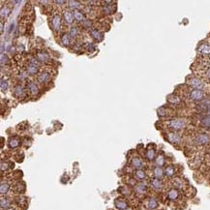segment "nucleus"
<instances>
[{"label":"nucleus","mask_w":210,"mask_h":210,"mask_svg":"<svg viewBox=\"0 0 210 210\" xmlns=\"http://www.w3.org/2000/svg\"><path fill=\"white\" fill-rule=\"evenodd\" d=\"M73 15H74V17L76 20H78V22H82L83 19H84V17H83L82 13H80L78 10H75L74 13H73Z\"/></svg>","instance_id":"nucleus-20"},{"label":"nucleus","mask_w":210,"mask_h":210,"mask_svg":"<svg viewBox=\"0 0 210 210\" xmlns=\"http://www.w3.org/2000/svg\"><path fill=\"white\" fill-rule=\"evenodd\" d=\"M69 6L71 7L72 9H79L80 8V3L78 2V1H69Z\"/></svg>","instance_id":"nucleus-28"},{"label":"nucleus","mask_w":210,"mask_h":210,"mask_svg":"<svg viewBox=\"0 0 210 210\" xmlns=\"http://www.w3.org/2000/svg\"><path fill=\"white\" fill-rule=\"evenodd\" d=\"M136 191L138 192V193H144L146 191V186L144 184H139L136 187Z\"/></svg>","instance_id":"nucleus-29"},{"label":"nucleus","mask_w":210,"mask_h":210,"mask_svg":"<svg viewBox=\"0 0 210 210\" xmlns=\"http://www.w3.org/2000/svg\"><path fill=\"white\" fill-rule=\"evenodd\" d=\"M146 157H147L148 160H153L155 158V151L153 149H150L146 152Z\"/></svg>","instance_id":"nucleus-31"},{"label":"nucleus","mask_w":210,"mask_h":210,"mask_svg":"<svg viewBox=\"0 0 210 210\" xmlns=\"http://www.w3.org/2000/svg\"><path fill=\"white\" fill-rule=\"evenodd\" d=\"M136 177L138 178V179H139V180L144 179V178L146 177L145 172L143 170H138L136 171Z\"/></svg>","instance_id":"nucleus-25"},{"label":"nucleus","mask_w":210,"mask_h":210,"mask_svg":"<svg viewBox=\"0 0 210 210\" xmlns=\"http://www.w3.org/2000/svg\"><path fill=\"white\" fill-rule=\"evenodd\" d=\"M10 13H11V10H10L8 7H3V8L1 9V16L2 17H8L10 15Z\"/></svg>","instance_id":"nucleus-30"},{"label":"nucleus","mask_w":210,"mask_h":210,"mask_svg":"<svg viewBox=\"0 0 210 210\" xmlns=\"http://www.w3.org/2000/svg\"><path fill=\"white\" fill-rule=\"evenodd\" d=\"M37 58L42 62H48V60H50V56H48V54L45 51H39L38 52Z\"/></svg>","instance_id":"nucleus-10"},{"label":"nucleus","mask_w":210,"mask_h":210,"mask_svg":"<svg viewBox=\"0 0 210 210\" xmlns=\"http://www.w3.org/2000/svg\"><path fill=\"white\" fill-rule=\"evenodd\" d=\"M19 145V139H17V138H13L10 139V141H9V146L11 148H17V146Z\"/></svg>","instance_id":"nucleus-18"},{"label":"nucleus","mask_w":210,"mask_h":210,"mask_svg":"<svg viewBox=\"0 0 210 210\" xmlns=\"http://www.w3.org/2000/svg\"><path fill=\"white\" fill-rule=\"evenodd\" d=\"M14 92H15V94L17 97L24 96V90H23V88L20 85H17L15 87V91H14Z\"/></svg>","instance_id":"nucleus-23"},{"label":"nucleus","mask_w":210,"mask_h":210,"mask_svg":"<svg viewBox=\"0 0 210 210\" xmlns=\"http://www.w3.org/2000/svg\"><path fill=\"white\" fill-rule=\"evenodd\" d=\"M167 197H169L170 199H172V201L178 198V192H177V190H175V189H172V190H170L169 193H167Z\"/></svg>","instance_id":"nucleus-21"},{"label":"nucleus","mask_w":210,"mask_h":210,"mask_svg":"<svg viewBox=\"0 0 210 210\" xmlns=\"http://www.w3.org/2000/svg\"><path fill=\"white\" fill-rule=\"evenodd\" d=\"M154 175L157 178V179H159V178H162L163 175H164V171L163 170L161 169V167H155L154 169Z\"/></svg>","instance_id":"nucleus-24"},{"label":"nucleus","mask_w":210,"mask_h":210,"mask_svg":"<svg viewBox=\"0 0 210 210\" xmlns=\"http://www.w3.org/2000/svg\"><path fill=\"white\" fill-rule=\"evenodd\" d=\"M204 94L201 90L195 89L190 93V98L192 100H201V99L204 98Z\"/></svg>","instance_id":"nucleus-5"},{"label":"nucleus","mask_w":210,"mask_h":210,"mask_svg":"<svg viewBox=\"0 0 210 210\" xmlns=\"http://www.w3.org/2000/svg\"><path fill=\"white\" fill-rule=\"evenodd\" d=\"M88 50L91 51H95V48H94L93 44H88Z\"/></svg>","instance_id":"nucleus-39"},{"label":"nucleus","mask_w":210,"mask_h":210,"mask_svg":"<svg viewBox=\"0 0 210 210\" xmlns=\"http://www.w3.org/2000/svg\"><path fill=\"white\" fill-rule=\"evenodd\" d=\"M63 17H64V20L67 24L73 23V17H74V15H73V14L70 11L65 10V11L63 12Z\"/></svg>","instance_id":"nucleus-8"},{"label":"nucleus","mask_w":210,"mask_h":210,"mask_svg":"<svg viewBox=\"0 0 210 210\" xmlns=\"http://www.w3.org/2000/svg\"><path fill=\"white\" fill-rule=\"evenodd\" d=\"M132 165L134 166L136 169H141V167H143V163H142V161L139 159V158H133L132 159Z\"/></svg>","instance_id":"nucleus-13"},{"label":"nucleus","mask_w":210,"mask_h":210,"mask_svg":"<svg viewBox=\"0 0 210 210\" xmlns=\"http://www.w3.org/2000/svg\"><path fill=\"white\" fill-rule=\"evenodd\" d=\"M173 184H174V186H175L176 188H178V189L182 187V182H181L180 179H178V178H176V179H174Z\"/></svg>","instance_id":"nucleus-35"},{"label":"nucleus","mask_w":210,"mask_h":210,"mask_svg":"<svg viewBox=\"0 0 210 210\" xmlns=\"http://www.w3.org/2000/svg\"><path fill=\"white\" fill-rule=\"evenodd\" d=\"M205 75H206V76H207L208 79H210V68H208L207 70H206Z\"/></svg>","instance_id":"nucleus-42"},{"label":"nucleus","mask_w":210,"mask_h":210,"mask_svg":"<svg viewBox=\"0 0 210 210\" xmlns=\"http://www.w3.org/2000/svg\"><path fill=\"white\" fill-rule=\"evenodd\" d=\"M14 26H15V24H14V23H12L11 24V25H10V27H9V32H12V30L14 29Z\"/></svg>","instance_id":"nucleus-43"},{"label":"nucleus","mask_w":210,"mask_h":210,"mask_svg":"<svg viewBox=\"0 0 210 210\" xmlns=\"http://www.w3.org/2000/svg\"><path fill=\"white\" fill-rule=\"evenodd\" d=\"M127 204L123 201H115V207L118 208V209H121V210H125L127 209Z\"/></svg>","instance_id":"nucleus-16"},{"label":"nucleus","mask_w":210,"mask_h":210,"mask_svg":"<svg viewBox=\"0 0 210 210\" xmlns=\"http://www.w3.org/2000/svg\"><path fill=\"white\" fill-rule=\"evenodd\" d=\"M27 87H28L31 94H33V95H36V94L39 93V88H38V86L36 85V83H34L33 82H30L28 84H27Z\"/></svg>","instance_id":"nucleus-11"},{"label":"nucleus","mask_w":210,"mask_h":210,"mask_svg":"<svg viewBox=\"0 0 210 210\" xmlns=\"http://www.w3.org/2000/svg\"><path fill=\"white\" fill-rule=\"evenodd\" d=\"M0 204H1V209L4 210V209H8L10 208V201L8 198H2L1 201H0Z\"/></svg>","instance_id":"nucleus-15"},{"label":"nucleus","mask_w":210,"mask_h":210,"mask_svg":"<svg viewBox=\"0 0 210 210\" xmlns=\"http://www.w3.org/2000/svg\"><path fill=\"white\" fill-rule=\"evenodd\" d=\"M38 66H35V65H32V64H29L28 66H27V68H26V70H27V73H28V74H30V75H35L37 73V71H38Z\"/></svg>","instance_id":"nucleus-19"},{"label":"nucleus","mask_w":210,"mask_h":210,"mask_svg":"<svg viewBox=\"0 0 210 210\" xmlns=\"http://www.w3.org/2000/svg\"><path fill=\"white\" fill-rule=\"evenodd\" d=\"M198 51L201 54H206L209 55L210 54V45L208 44H201L198 48Z\"/></svg>","instance_id":"nucleus-7"},{"label":"nucleus","mask_w":210,"mask_h":210,"mask_svg":"<svg viewBox=\"0 0 210 210\" xmlns=\"http://www.w3.org/2000/svg\"><path fill=\"white\" fill-rule=\"evenodd\" d=\"M79 34V30L76 27H71L70 28V36L71 37H76Z\"/></svg>","instance_id":"nucleus-33"},{"label":"nucleus","mask_w":210,"mask_h":210,"mask_svg":"<svg viewBox=\"0 0 210 210\" xmlns=\"http://www.w3.org/2000/svg\"><path fill=\"white\" fill-rule=\"evenodd\" d=\"M50 79H51V74L48 72L44 71L38 76V80H39L41 83H45V82H50Z\"/></svg>","instance_id":"nucleus-6"},{"label":"nucleus","mask_w":210,"mask_h":210,"mask_svg":"<svg viewBox=\"0 0 210 210\" xmlns=\"http://www.w3.org/2000/svg\"><path fill=\"white\" fill-rule=\"evenodd\" d=\"M30 64L35 65V66H39V61H38L37 59L32 58V59H31V60H30Z\"/></svg>","instance_id":"nucleus-37"},{"label":"nucleus","mask_w":210,"mask_h":210,"mask_svg":"<svg viewBox=\"0 0 210 210\" xmlns=\"http://www.w3.org/2000/svg\"><path fill=\"white\" fill-rule=\"evenodd\" d=\"M151 185H152V187L154 189H157V190H159V189H161L163 186L162 182H161L159 179H157V178H155V179H153L151 181Z\"/></svg>","instance_id":"nucleus-22"},{"label":"nucleus","mask_w":210,"mask_h":210,"mask_svg":"<svg viewBox=\"0 0 210 210\" xmlns=\"http://www.w3.org/2000/svg\"><path fill=\"white\" fill-rule=\"evenodd\" d=\"M8 62V56L4 54H1V65H4Z\"/></svg>","instance_id":"nucleus-36"},{"label":"nucleus","mask_w":210,"mask_h":210,"mask_svg":"<svg viewBox=\"0 0 210 210\" xmlns=\"http://www.w3.org/2000/svg\"><path fill=\"white\" fill-rule=\"evenodd\" d=\"M61 42H62V44L65 45V47H68V45H70V43H71L70 34H67V33L63 34L62 36H61Z\"/></svg>","instance_id":"nucleus-14"},{"label":"nucleus","mask_w":210,"mask_h":210,"mask_svg":"<svg viewBox=\"0 0 210 210\" xmlns=\"http://www.w3.org/2000/svg\"><path fill=\"white\" fill-rule=\"evenodd\" d=\"M188 84L191 85L192 87H194V88L198 89V90H201L202 88L204 87V83L201 82L199 79H197V78H191L187 80Z\"/></svg>","instance_id":"nucleus-1"},{"label":"nucleus","mask_w":210,"mask_h":210,"mask_svg":"<svg viewBox=\"0 0 210 210\" xmlns=\"http://www.w3.org/2000/svg\"><path fill=\"white\" fill-rule=\"evenodd\" d=\"M9 188H10V185L7 183V182H2L1 186H0V192H1V194L4 195V194L8 193Z\"/></svg>","instance_id":"nucleus-17"},{"label":"nucleus","mask_w":210,"mask_h":210,"mask_svg":"<svg viewBox=\"0 0 210 210\" xmlns=\"http://www.w3.org/2000/svg\"><path fill=\"white\" fill-rule=\"evenodd\" d=\"M105 12H106L107 14H111V9L110 8V7H107V8H105Z\"/></svg>","instance_id":"nucleus-40"},{"label":"nucleus","mask_w":210,"mask_h":210,"mask_svg":"<svg viewBox=\"0 0 210 210\" xmlns=\"http://www.w3.org/2000/svg\"><path fill=\"white\" fill-rule=\"evenodd\" d=\"M156 164L159 167H162L164 164H165V158H164L163 155H159L156 159Z\"/></svg>","instance_id":"nucleus-27"},{"label":"nucleus","mask_w":210,"mask_h":210,"mask_svg":"<svg viewBox=\"0 0 210 210\" xmlns=\"http://www.w3.org/2000/svg\"><path fill=\"white\" fill-rule=\"evenodd\" d=\"M195 141L197 142V144L204 145V144H206V143L209 141V136L206 134H199L196 136Z\"/></svg>","instance_id":"nucleus-4"},{"label":"nucleus","mask_w":210,"mask_h":210,"mask_svg":"<svg viewBox=\"0 0 210 210\" xmlns=\"http://www.w3.org/2000/svg\"><path fill=\"white\" fill-rule=\"evenodd\" d=\"M51 26L55 31L61 29V17L59 15H54L51 19Z\"/></svg>","instance_id":"nucleus-3"},{"label":"nucleus","mask_w":210,"mask_h":210,"mask_svg":"<svg viewBox=\"0 0 210 210\" xmlns=\"http://www.w3.org/2000/svg\"><path fill=\"white\" fill-rule=\"evenodd\" d=\"M55 3L56 4H65L66 1H55Z\"/></svg>","instance_id":"nucleus-45"},{"label":"nucleus","mask_w":210,"mask_h":210,"mask_svg":"<svg viewBox=\"0 0 210 210\" xmlns=\"http://www.w3.org/2000/svg\"><path fill=\"white\" fill-rule=\"evenodd\" d=\"M90 34H91V36H92L94 39L97 40V41H99L101 42L103 39H104V36H103V34L99 32L97 29H91L90 30Z\"/></svg>","instance_id":"nucleus-9"},{"label":"nucleus","mask_w":210,"mask_h":210,"mask_svg":"<svg viewBox=\"0 0 210 210\" xmlns=\"http://www.w3.org/2000/svg\"><path fill=\"white\" fill-rule=\"evenodd\" d=\"M157 205H158V204H157V201H156V199H154V198H151L149 201L148 202V207L150 209H154V208H156L157 207Z\"/></svg>","instance_id":"nucleus-32"},{"label":"nucleus","mask_w":210,"mask_h":210,"mask_svg":"<svg viewBox=\"0 0 210 210\" xmlns=\"http://www.w3.org/2000/svg\"><path fill=\"white\" fill-rule=\"evenodd\" d=\"M169 101H170V102H171V103H173V101L171 100V99H169ZM174 103H179V99H178V98H177V99L174 100Z\"/></svg>","instance_id":"nucleus-44"},{"label":"nucleus","mask_w":210,"mask_h":210,"mask_svg":"<svg viewBox=\"0 0 210 210\" xmlns=\"http://www.w3.org/2000/svg\"><path fill=\"white\" fill-rule=\"evenodd\" d=\"M6 210H15V209H14V208H11V207H10V208H8V209H6Z\"/></svg>","instance_id":"nucleus-46"},{"label":"nucleus","mask_w":210,"mask_h":210,"mask_svg":"<svg viewBox=\"0 0 210 210\" xmlns=\"http://www.w3.org/2000/svg\"><path fill=\"white\" fill-rule=\"evenodd\" d=\"M185 125H186V123L182 119H172L169 123V126L173 130H181L185 127Z\"/></svg>","instance_id":"nucleus-2"},{"label":"nucleus","mask_w":210,"mask_h":210,"mask_svg":"<svg viewBox=\"0 0 210 210\" xmlns=\"http://www.w3.org/2000/svg\"><path fill=\"white\" fill-rule=\"evenodd\" d=\"M165 173H166L167 176L171 177L174 174V169L172 167H167V169L165 170Z\"/></svg>","instance_id":"nucleus-26"},{"label":"nucleus","mask_w":210,"mask_h":210,"mask_svg":"<svg viewBox=\"0 0 210 210\" xmlns=\"http://www.w3.org/2000/svg\"><path fill=\"white\" fill-rule=\"evenodd\" d=\"M167 138H169V141L172 143H176L180 141L179 135L175 134V133H170V134L167 135Z\"/></svg>","instance_id":"nucleus-12"},{"label":"nucleus","mask_w":210,"mask_h":210,"mask_svg":"<svg viewBox=\"0 0 210 210\" xmlns=\"http://www.w3.org/2000/svg\"><path fill=\"white\" fill-rule=\"evenodd\" d=\"M7 88H8V82L4 80V79H1V90L2 91H6Z\"/></svg>","instance_id":"nucleus-34"},{"label":"nucleus","mask_w":210,"mask_h":210,"mask_svg":"<svg viewBox=\"0 0 210 210\" xmlns=\"http://www.w3.org/2000/svg\"><path fill=\"white\" fill-rule=\"evenodd\" d=\"M202 123L205 124V125H207V126H209V125H210V119H204V121H202Z\"/></svg>","instance_id":"nucleus-41"},{"label":"nucleus","mask_w":210,"mask_h":210,"mask_svg":"<svg viewBox=\"0 0 210 210\" xmlns=\"http://www.w3.org/2000/svg\"><path fill=\"white\" fill-rule=\"evenodd\" d=\"M90 22L89 20H84V22H83V25H84L85 27H87V28H89L90 27Z\"/></svg>","instance_id":"nucleus-38"}]
</instances>
